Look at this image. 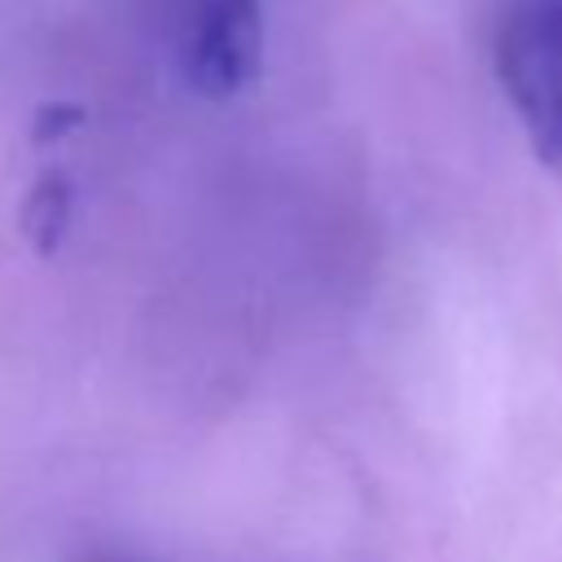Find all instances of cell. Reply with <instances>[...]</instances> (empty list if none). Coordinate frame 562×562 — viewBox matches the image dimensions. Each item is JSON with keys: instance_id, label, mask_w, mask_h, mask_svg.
<instances>
[{"instance_id": "1", "label": "cell", "mask_w": 562, "mask_h": 562, "mask_svg": "<svg viewBox=\"0 0 562 562\" xmlns=\"http://www.w3.org/2000/svg\"><path fill=\"white\" fill-rule=\"evenodd\" d=\"M496 79L540 162H562V0H518L496 31Z\"/></svg>"}, {"instance_id": "2", "label": "cell", "mask_w": 562, "mask_h": 562, "mask_svg": "<svg viewBox=\"0 0 562 562\" xmlns=\"http://www.w3.org/2000/svg\"><path fill=\"white\" fill-rule=\"evenodd\" d=\"M263 53L259 0H184L180 70L198 97L228 101L255 83Z\"/></svg>"}, {"instance_id": "3", "label": "cell", "mask_w": 562, "mask_h": 562, "mask_svg": "<svg viewBox=\"0 0 562 562\" xmlns=\"http://www.w3.org/2000/svg\"><path fill=\"white\" fill-rule=\"evenodd\" d=\"M70 211H75V184L61 171H44L26 189V202L18 211V228H22V237L31 241V250L40 259L61 250L66 228H70Z\"/></svg>"}, {"instance_id": "4", "label": "cell", "mask_w": 562, "mask_h": 562, "mask_svg": "<svg viewBox=\"0 0 562 562\" xmlns=\"http://www.w3.org/2000/svg\"><path fill=\"white\" fill-rule=\"evenodd\" d=\"M83 119H88V114H83V105H75V101H44V105L31 114V145H57L61 136L79 132Z\"/></svg>"}]
</instances>
